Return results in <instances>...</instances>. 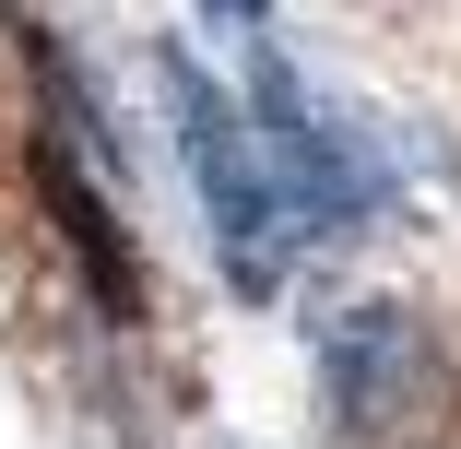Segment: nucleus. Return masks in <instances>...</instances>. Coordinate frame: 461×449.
<instances>
[{
  "instance_id": "1",
  "label": "nucleus",
  "mask_w": 461,
  "mask_h": 449,
  "mask_svg": "<svg viewBox=\"0 0 461 449\" xmlns=\"http://www.w3.org/2000/svg\"><path fill=\"white\" fill-rule=\"evenodd\" d=\"M166 107H177V154H190V190H202V225H213L225 284L237 296H272V284H285V190H272L249 119L213 95V71L177 59V48H166Z\"/></svg>"
},
{
  "instance_id": "2",
  "label": "nucleus",
  "mask_w": 461,
  "mask_h": 449,
  "mask_svg": "<svg viewBox=\"0 0 461 449\" xmlns=\"http://www.w3.org/2000/svg\"><path fill=\"white\" fill-rule=\"evenodd\" d=\"M237 119H249V142L272 166V190H285V213H320V225H366L379 213V154L308 95V71L272 36H249V107Z\"/></svg>"
},
{
  "instance_id": "3",
  "label": "nucleus",
  "mask_w": 461,
  "mask_h": 449,
  "mask_svg": "<svg viewBox=\"0 0 461 449\" xmlns=\"http://www.w3.org/2000/svg\"><path fill=\"white\" fill-rule=\"evenodd\" d=\"M449 367H438V331L402 296H355L320 319V414L343 437H402L414 414H438Z\"/></svg>"
},
{
  "instance_id": "4",
  "label": "nucleus",
  "mask_w": 461,
  "mask_h": 449,
  "mask_svg": "<svg viewBox=\"0 0 461 449\" xmlns=\"http://www.w3.org/2000/svg\"><path fill=\"white\" fill-rule=\"evenodd\" d=\"M36 190H48L59 237H71V260H83V284H95V308L131 331V319H142V273H131V248H119V213H107V190H95L48 130H36Z\"/></svg>"
}]
</instances>
